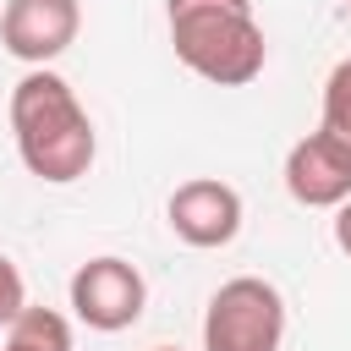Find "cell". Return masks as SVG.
Masks as SVG:
<instances>
[{
    "label": "cell",
    "mask_w": 351,
    "mask_h": 351,
    "mask_svg": "<svg viewBox=\"0 0 351 351\" xmlns=\"http://www.w3.org/2000/svg\"><path fill=\"white\" fill-rule=\"evenodd\" d=\"M11 137H16L27 176H38L49 186L82 181L93 170V154H99V132H93L82 99L49 66H33L11 88Z\"/></svg>",
    "instance_id": "cell-1"
},
{
    "label": "cell",
    "mask_w": 351,
    "mask_h": 351,
    "mask_svg": "<svg viewBox=\"0 0 351 351\" xmlns=\"http://www.w3.org/2000/svg\"><path fill=\"white\" fill-rule=\"evenodd\" d=\"M170 44L186 71L214 88H247L263 77L269 38L252 16V0H165Z\"/></svg>",
    "instance_id": "cell-2"
},
{
    "label": "cell",
    "mask_w": 351,
    "mask_h": 351,
    "mask_svg": "<svg viewBox=\"0 0 351 351\" xmlns=\"http://www.w3.org/2000/svg\"><path fill=\"white\" fill-rule=\"evenodd\" d=\"M280 346H285V296L269 280L236 274L208 296L203 351H280Z\"/></svg>",
    "instance_id": "cell-3"
},
{
    "label": "cell",
    "mask_w": 351,
    "mask_h": 351,
    "mask_svg": "<svg viewBox=\"0 0 351 351\" xmlns=\"http://www.w3.org/2000/svg\"><path fill=\"white\" fill-rule=\"evenodd\" d=\"M143 307H148V280L137 274V263H126L115 252H99L88 263H77V274H71L77 324H88L99 335H121L143 318Z\"/></svg>",
    "instance_id": "cell-4"
},
{
    "label": "cell",
    "mask_w": 351,
    "mask_h": 351,
    "mask_svg": "<svg viewBox=\"0 0 351 351\" xmlns=\"http://www.w3.org/2000/svg\"><path fill=\"white\" fill-rule=\"evenodd\" d=\"M82 33V0H5L0 5V44L27 66L60 60Z\"/></svg>",
    "instance_id": "cell-5"
},
{
    "label": "cell",
    "mask_w": 351,
    "mask_h": 351,
    "mask_svg": "<svg viewBox=\"0 0 351 351\" xmlns=\"http://www.w3.org/2000/svg\"><path fill=\"white\" fill-rule=\"evenodd\" d=\"M165 219L170 230L186 241V247H230L236 230H241V192L219 176H192L170 192L165 203Z\"/></svg>",
    "instance_id": "cell-6"
},
{
    "label": "cell",
    "mask_w": 351,
    "mask_h": 351,
    "mask_svg": "<svg viewBox=\"0 0 351 351\" xmlns=\"http://www.w3.org/2000/svg\"><path fill=\"white\" fill-rule=\"evenodd\" d=\"M285 192L302 208H340L351 197V143L335 132H307L285 154Z\"/></svg>",
    "instance_id": "cell-7"
},
{
    "label": "cell",
    "mask_w": 351,
    "mask_h": 351,
    "mask_svg": "<svg viewBox=\"0 0 351 351\" xmlns=\"http://www.w3.org/2000/svg\"><path fill=\"white\" fill-rule=\"evenodd\" d=\"M0 351H71V324H66V313L27 302V313L5 329Z\"/></svg>",
    "instance_id": "cell-8"
},
{
    "label": "cell",
    "mask_w": 351,
    "mask_h": 351,
    "mask_svg": "<svg viewBox=\"0 0 351 351\" xmlns=\"http://www.w3.org/2000/svg\"><path fill=\"white\" fill-rule=\"evenodd\" d=\"M318 126L351 143V55L324 77V115H318Z\"/></svg>",
    "instance_id": "cell-9"
},
{
    "label": "cell",
    "mask_w": 351,
    "mask_h": 351,
    "mask_svg": "<svg viewBox=\"0 0 351 351\" xmlns=\"http://www.w3.org/2000/svg\"><path fill=\"white\" fill-rule=\"evenodd\" d=\"M22 313H27V280H22V269L0 252V329H11Z\"/></svg>",
    "instance_id": "cell-10"
},
{
    "label": "cell",
    "mask_w": 351,
    "mask_h": 351,
    "mask_svg": "<svg viewBox=\"0 0 351 351\" xmlns=\"http://www.w3.org/2000/svg\"><path fill=\"white\" fill-rule=\"evenodd\" d=\"M335 247H340V252L351 258V197H346V203L335 208Z\"/></svg>",
    "instance_id": "cell-11"
},
{
    "label": "cell",
    "mask_w": 351,
    "mask_h": 351,
    "mask_svg": "<svg viewBox=\"0 0 351 351\" xmlns=\"http://www.w3.org/2000/svg\"><path fill=\"white\" fill-rule=\"evenodd\" d=\"M154 351H181V346H154Z\"/></svg>",
    "instance_id": "cell-12"
},
{
    "label": "cell",
    "mask_w": 351,
    "mask_h": 351,
    "mask_svg": "<svg viewBox=\"0 0 351 351\" xmlns=\"http://www.w3.org/2000/svg\"><path fill=\"white\" fill-rule=\"evenodd\" d=\"M346 11H351V0H346Z\"/></svg>",
    "instance_id": "cell-13"
}]
</instances>
